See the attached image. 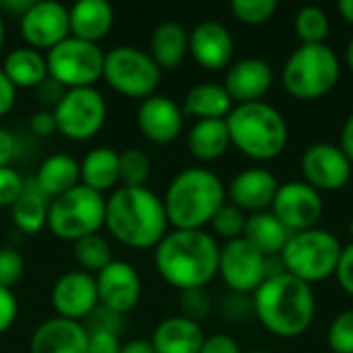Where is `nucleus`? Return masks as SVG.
Listing matches in <instances>:
<instances>
[{
	"label": "nucleus",
	"instance_id": "nucleus-1",
	"mask_svg": "<svg viewBox=\"0 0 353 353\" xmlns=\"http://www.w3.org/2000/svg\"><path fill=\"white\" fill-rule=\"evenodd\" d=\"M219 250L215 236L205 230H174L155 246V269L180 292L207 288L219 273Z\"/></svg>",
	"mask_w": 353,
	"mask_h": 353
},
{
	"label": "nucleus",
	"instance_id": "nucleus-2",
	"mask_svg": "<svg viewBox=\"0 0 353 353\" xmlns=\"http://www.w3.org/2000/svg\"><path fill=\"white\" fill-rule=\"evenodd\" d=\"M252 310L271 335L296 339L302 337L314 323V290L290 273L271 275L254 292Z\"/></svg>",
	"mask_w": 353,
	"mask_h": 353
},
{
	"label": "nucleus",
	"instance_id": "nucleus-3",
	"mask_svg": "<svg viewBox=\"0 0 353 353\" xmlns=\"http://www.w3.org/2000/svg\"><path fill=\"white\" fill-rule=\"evenodd\" d=\"M103 225L120 244L134 250H147L163 240L170 223L161 196L147 186H120L105 199Z\"/></svg>",
	"mask_w": 353,
	"mask_h": 353
},
{
	"label": "nucleus",
	"instance_id": "nucleus-4",
	"mask_svg": "<svg viewBox=\"0 0 353 353\" xmlns=\"http://www.w3.org/2000/svg\"><path fill=\"white\" fill-rule=\"evenodd\" d=\"M228 190L221 178L207 168H188L168 186L163 207L174 230H203L225 205Z\"/></svg>",
	"mask_w": 353,
	"mask_h": 353
},
{
	"label": "nucleus",
	"instance_id": "nucleus-5",
	"mask_svg": "<svg viewBox=\"0 0 353 353\" xmlns=\"http://www.w3.org/2000/svg\"><path fill=\"white\" fill-rule=\"evenodd\" d=\"M232 145L254 161L279 157L290 141L283 114L267 101L234 105L225 118Z\"/></svg>",
	"mask_w": 353,
	"mask_h": 353
},
{
	"label": "nucleus",
	"instance_id": "nucleus-6",
	"mask_svg": "<svg viewBox=\"0 0 353 353\" xmlns=\"http://www.w3.org/2000/svg\"><path fill=\"white\" fill-rule=\"evenodd\" d=\"M341 77L339 58L327 43H302L285 60L281 70L283 89L302 101L321 99L335 89Z\"/></svg>",
	"mask_w": 353,
	"mask_h": 353
},
{
	"label": "nucleus",
	"instance_id": "nucleus-7",
	"mask_svg": "<svg viewBox=\"0 0 353 353\" xmlns=\"http://www.w3.org/2000/svg\"><path fill=\"white\" fill-rule=\"evenodd\" d=\"M343 246L329 230L312 228L292 234L283 252L279 254L285 273L312 285L335 275Z\"/></svg>",
	"mask_w": 353,
	"mask_h": 353
},
{
	"label": "nucleus",
	"instance_id": "nucleus-8",
	"mask_svg": "<svg viewBox=\"0 0 353 353\" xmlns=\"http://www.w3.org/2000/svg\"><path fill=\"white\" fill-rule=\"evenodd\" d=\"M105 223L103 194L79 184L72 190L52 199L48 211L50 232L66 242L97 234Z\"/></svg>",
	"mask_w": 353,
	"mask_h": 353
},
{
	"label": "nucleus",
	"instance_id": "nucleus-9",
	"mask_svg": "<svg viewBox=\"0 0 353 353\" xmlns=\"http://www.w3.org/2000/svg\"><path fill=\"white\" fill-rule=\"evenodd\" d=\"M105 83L124 97L147 99L161 81V68L137 46H116L103 58Z\"/></svg>",
	"mask_w": 353,
	"mask_h": 353
},
{
	"label": "nucleus",
	"instance_id": "nucleus-10",
	"mask_svg": "<svg viewBox=\"0 0 353 353\" xmlns=\"http://www.w3.org/2000/svg\"><path fill=\"white\" fill-rule=\"evenodd\" d=\"M105 52L97 43H89L68 35L64 41L48 50V74L64 89L93 87L103 77Z\"/></svg>",
	"mask_w": 353,
	"mask_h": 353
},
{
	"label": "nucleus",
	"instance_id": "nucleus-11",
	"mask_svg": "<svg viewBox=\"0 0 353 353\" xmlns=\"http://www.w3.org/2000/svg\"><path fill=\"white\" fill-rule=\"evenodd\" d=\"M56 128L70 141H89L105 124L108 103L95 87L66 89L60 103L52 110Z\"/></svg>",
	"mask_w": 353,
	"mask_h": 353
},
{
	"label": "nucleus",
	"instance_id": "nucleus-12",
	"mask_svg": "<svg viewBox=\"0 0 353 353\" xmlns=\"http://www.w3.org/2000/svg\"><path fill=\"white\" fill-rule=\"evenodd\" d=\"M217 275H221V279L234 294H254L269 277V259L263 256L244 238H238L221 246Z\"/></svg>",
	"mask_w": 353,
	"mask_h": 353
},
{
	"label": "nucleus",
	"instance_id": "nucleus-13",
	"mask_svg": "<svg viewBox=\"0 0 353 353\" xmlns=\"http://www.w3.org/2000/svg\"><path fill=\"white\" fill-rule=\"evenodd\" d=\"M304 182L319 192H335L347 186L352 180L353 163L333 143H314L310 145L300 161Z\"/></svg>",
	"mask_w": 353,
	"mask_h": 353
},
{
	"label": "nucleus",
	"instance_id": "nucleus-14",
	"mask_svg": "<svg viewBox=\"0 0 353 353\" xmlns=\"http://www.w3.org/2000/svg\"><path fill=\"white\" fill-rule=\"evenodd\" d=\"M325 211V203L319 190L306 182L279 184L271 213L292 232H306L316 228Z\"/></svg>",
	"mask_w": 353,
	"mask_h": 353
},
{
	"label": "nucleus",
	"instance_id": "nucleus-15",
	"mask_svg": "<svg viewBox=\"0 0 353 353\" xmlns=\"http://www.w3.org/2000/svg\"><path fill=\"white\" fill-rule=\"evenodd\" d=\"M21 35L33 50H52L70 35L68 8L58 0L33 2L19 19Z\"/></svg>",
	"mask_w": 353,
	"mask_h": 353
},
{
	"label": "nucleus",
	"instance_id": "nucleus-16",
	"mask_svg": "<svg viewBox=\"0 0 353 353\" xmlns=\"http://www.w3.org/2000/svg\"><path fill=\"white\" fill-rule=\"evenodd\" d=\"M52 306L60 319L74 323L85 321L99 306L95 277L85 271L64 273L52 288Z\"/></svg>",
	"mask_w": 353,
	"mask_h": 353
},
{
	"label": "nucleus",
	"instance_id": "nucleus-17",
	"mask_svg": "<svg viewBox=\"0 0 353 353\" xmlns=\"http://www.w3.org/2000/svg\"><path fill=\"white\" fill-rule=\"evenodd\" d=\"M95 281H97L99 306L120 316L130 312L141 300V292H143L141 277L137 269L126 261L114 259L105 269L97 273Z\"/></svg>",
	"mask_w": 353,
	"mask_h": 353
},
{
	"label": "nucleus",
	"instance_id": "nucleus-18",
	"mask_svg": "<svg viewBox=\"0 0 353 353\" xmlns=\"http://www.w3.org/2000/svg\"><path fill=\"white\" fill-rule=\"evenodd\" d=\"M188 54L205 70H223L234 60V37L219 21H203L188 33Z\"/></svg>",
	"mask_w": 353,
	"mask_h": 353
},
{
	"label": "nucleus",
	"instance_id": "nucleus-19",
	"mask_svg": "<svg viewBox=\"0 0 353 353\" xmlns=\"http://www.w3.org/2000/svg\"><path fill=\"white\" fill-rule=\"evenodd\" d=\"M137 122L145 139L157 145H170L182 132L184 112L172 97L151 95L139 105Z\"/></svg>",
	"mask_w": 353,
	"mask_h": 353
},
{
	"label": "nucleus",
	"instance_id": "nucleus-20",
	"mask_svg": "<svg viewBox=\"0 0 353 353\" xmlns=\"http://www.w3.org/2000/svg\"><path fill=\"white\" fill-rule=\"evenodd\" d=\"M228 199L234 207L244 213H261L273 207V201L279 190V182L273 172L267 168H248L234 176L230 182Z\"/></svg>",
	"mask_w": 353,
	"mask_h": 353
},
{
	"label": "nucleus",
	"instance_id": "nucleus-21",
	"mask_svg": "<svg viewBox=\"0 0 353 353\" xmlns=\"http://www.w3.org/2000/svg\"><path fill=\"white\" fill-rule=\"evenodd\" d=\"M273 85V68L263 58H242L232 62L225 72L223 87L238 105L263 101Z\"/></svg>",
	"mask_w": 353,
	"mask_h": 353
},
{
	"label": "nucleus",
	"instance_id": "nucleus-22",
	"mask_svg": "<svg viewBox=\"0 0 353 353\" xmlns=\"http://www.w3.org/2000/svg\"><path fill=\"white\" fill-rule=\"evenodd\" d=\"M29 353H89V333L83 323L48 319L33 331Z\"/></svg>",
	"mask_w": 353,
	"mask_h": 353
},
{
	"label": "nucleus",
	"instance_id": "nucleus-23",
	"mask_svg": "<svg viewBox=\"0 0 353 353\" xmlns=\"http://www.w3.org/2000/svg\"><path fill=\"white\" fill-rule=\"evenodd\" d=\"M114 25V8L105 0H79L68 8L70 35L89 43L103 39Z\"/></svg>",
	"mask_w": 353,
	"mask_h": 353
},
{
	"label": "nucleus",
	"instance_id": "nucleus-24",
	"mask_svg": "<svg viewBox=\"0 0 353 353\" xmlns=\"http://www.w3.org/2000/svg\"><path fill=\"white\" fill-rule=\"evenodd\" d=\"M205 343V333L199 323L182 314L163 319L151 337L155 353H199Z\"/></svg>",
	"mask_w": 353,
	"mask_h": 353
},
{
	"label": "nucleus",
	"instance_id": "nucleus-25",
	"mask_svg": "<svg viewBox=\"0 0 353 353\" xmlns=\"http://www.w3.org/2000/svg\"><path fill=\"white\" fill-rule=\"evenodd\" d=\"M242 238L250 246H254L263 256L275 259L283 252L285 244L292 238V232L271 211H261V213H250L246 217Z\"/></svg>",
	"mask_w": 353,
	"mask_h": 353
},
{
	"label": "nucleus",
	"instance_id": "nucleus-26",
	"mask_svg": "<svg viewBox=\"0 0 353 353\" xmlns=\"http://www.w3.org/2000/svg\"><path fill=\"white\" fill-rule=\"evenodd\" d=\"M188 54V31L176 21L159 23L149 41V56L161 70L178 68Z\"/></svg>",
	"mask_w": 353,
	"mask_h": 353
},
{
	"label": "nucleus",
	"instance_id": "nucleus-27",
	"mask_svg": "<svg viewBox=\"0 0 353 353\" xmlns=\"http://www.w3.org/2000/svg\"><path fill=\"white\" fill-rule=\"evenodd\" d=\"M33 180L50 199H56L81 184V163L72 155L54 153L39 163Z\"/></svg>",
	"mask_w": 353,
	"mask_h": 353
},
{
	"label": "nucleus",
	"instance_id": "nucleus-28",
	"mask_svg": "<svg viewBox=\"0 0 353 353\" xmlns=\"http://www.w3.org/2000/svg\"><path fill=\"white\" fill-rule=\"evenodd\" d=\"M234 101L223 85L199 83L188 89L184 97V116H194L196 120H225L232 112Z\"/></svg>",
	"mask_w": 353,
	"mask_h": 353
},
{
	"label": "nucleus",
	"instance_id": "nucleus-29",
	"mask_svg": "<svg viewBox=\"0 0 353 353\" xmlns=\"http://www.w3.org/2000/svg\"><path fill=\"white\" fill-rule=\"evenodd\" d=\"M0 68L4 70V74L17 89H35L39 83L48 79L46 56L39 50H33L29 46L10 50L4 56V62Z\"/></svg>",
	"mask_w": 353,
	"mask_h": 353
},
{
	"label": "nucleus",
	"instance_id": "nucleus-30",
	"mask_svg": "<svg viewBox=\"0 0 353 353\" xmlns=\"http://www.w3.org/2000/svg\"><path fill=\"white\" fill-rule=\"evenodd\" d=\"M52 199L35 184L33 178L25 180L23 192L14 201L12 209V221L23 234H37L48 225V211H50Z\"/></svg>",
	"mask_w": 353,
	"mask_h": 353
},
{
	"label": "nucleus",
	"instance_id": "nucleus-31",
	"mask_svg": "<svg viewBox=\"0 0 353 353\" xmlns=\"http://www.w3.org/2000/svg\"><path fill=\"white\" fill-rule=\"evenodd\" d=\"M225 120H196L188 132V149L199 161H215L230 149Z\"/></svg>",
	"mask_w": 353,
	"mask_h": 353
},
{
	"label": "nucleus",
	"instance_id": "nucleus-32",
	"mask_svg": "<svg viewBox=\"0 0 353 353\" xmlns=\"http://www.w3.org/2000/svg\"><path fill=\"white\" fill-rule=\"evenodd\" d=\"M118 182V153L110 147L91 149L81 161V184L103 192L114 188Z\"/></svg>",
	"mask_w": 353,
	"mask_h": 353
},
{
	"label": "nucleus",
	"instance_id": "nucleus-33",
	"mask_svg": "<svg viewBox=\"0 0 353 353\" xmlns=\"http://www.w3.org/2000/svg\"><path fill=\"white\" fill-rule=\"evenodd\" d=\"M294 29L302 43H325L331 31V21L327 10H323L316 4H306L296 12Z\"/></svg>",
	"mask_w": 353,
	"mask_h": 353
},
{
	"label": "nucleus",
	"instance_id": "nucleus-34",
	"mask_svg": "<svg viewBox=\"0 0 353 353\" xmlns=\"http://www.w3.org/2000/svg\"><path fill=\"white\" fill-rule=\"evenodd\" d=\"M74 261L81 265V271L99 273L101 269H105L114 261L112 246L99 234L81 238V240L74 242Z\"/></svg>",
	"mask_w": 353,
	"mask_h": 353
},
{
	"label": "nucleus",
	"instance_id": "nucleus-35",
	"mask_svg": "<svg viewBox=\"0 0 353 353\" xmlns=\"http://www.w3.org/2000/svg\"><path fill=\"white\" fill-rule=\"evenodd\" d=\"M151 176V157L137 147L118 153V182L126 188H141Z\"/></svg>",
	"mask_w": 353,
	"mask_h": 353
},
{
	"label": "nucleus",
	"instance_id": "nucleus-36",
	"mask_svg": "<svg viewBox=\"0 0 353 353\" xmlns=\"http://www.w3.org/2000/svg\"><path fill=\"white\" fill-rule=\"evenodd\" d=\"M232 14L246 25H263L277 12L275 0H234L230 4Z\"/></svg>",
	"mask_w": 353,
	"mask_h": 353
},
{
	"label": "nucleus",
	"instance_id": "nucleus-37",
	"mask_svg": "<svg viewBox=\"0 0 353 353\" xmlns=\"http://www.w3.org/2000/svg\"><path fill=\"white\" fill-rule=\"evenodd\" d=\"M246 213L240 211L238 207H234L232 203H225L213 217L211 228L219 238H225L228 242L242 238L244 234V225H246Z\"/></svg>",
	"mask_w": 353,
	"mask_h": 353
},
{
	"label": "nucleus",
	"instance_id": "nucleus-38",
	"mask_svg": "<svg viewBox=\"0 0 353 353\" xmlns=\"http://www.w3.org/2000/svg\"><path fill=\"white\" fill-rule=\"evenodd\" d=\"M327 343L333 353H353V308L333 319Z\"/></svg>",
	"mask_w": 353,
	"mask_h": 353
},
{
	"label": "nucleus",
	"instance_id": "nucleus-39",
	"mask_svg": "<svg viewBox=\"0 0 353 353\" xmlns=\"http://www.w3.org/2000/svg\"><path fill=\"white\" fill-rule=\"evenodd\" d=\"M211 296L207 294L205 288H199V290H186L182 292L180 296V310H182V316L184 319H190L194 323H201L203 319L209 316L211 312Z\"/></svg>",
	"mask_w": 353,
	"mask_h": 353
},
{
	"label": "nucleus",
	"instance_id": "nucleus-40",
	"mask_svg": "<svg viewBox=\"0 0 353 353\" xmlns=\"http://www.w3.org/2000/svg\"><path fill=\"white\" fill-rule=\"evenodd\" d=\"M25 271V261L14 248H0V288L12 290Z\"/></svg>",
	"mask_w": 353,
	"mask_h": 353
},
{
	"label": "nucleus",
	"instance_id": "nucleus-41",
	"mask_svg": "<svg viewBox=\"0 0 353 353\" xmlns=\"http://www.w3.org/2000/svg\"><path fill=\"white\" fill-rule=\"evenodd\" d=\"M85 321H87V325H85L87 333H114V335H118V331L122 327V316L103 308V306H97Z\"/></svg>",
	"mask_w": 353,
	"mask_h": 353
},
{
	"label": "nucleus",
	"instance_id": "nucleus-42",
	"mask_svg": "<svg viewBox=\"0 0 353 353\" xmlns=\"http://www.w3.org/2000/svg\"><path fill=\"white\" fill-rule=\"evenodd\" d=\"M25 180L14 168H0V207H12L23 192Z\"/></svg>",
	"mask_w": 353,
	"mask_h": 353
},
{
	"label": "nucleus",
	"instance_id": "nucleus-43",
	"mask_svg": "<svg viewBox=\"0 0 353 353\" xmlns=\"http://www.w3.org/2000/svg\"><path fill=\"white\" fill-rule=\"evenodd\" d=\"M64 93H66V89H64L58 81H54L50 74H48V79H46L43 83H39V85L35 87L37 101L43 105V110H50V112L60 103V99L64 97Z\"/></svg>",
	"mask_w": 353,
	"mask_h": 353
},
{
	"label": "nucleus",
	"instance_id": "nucleus-44",
	"mask_svg": "<svg viewBox=\"0 0 353 353\" xmlns=\"http://www.w3.org/2000/svg\"><path fill=\"white\" fill-rule=\"evenodd\" d=\"M17 314H19V304H17L12 290L0 288V335L12 327V323L17 321Z\"/></svg>",
	"mask_w": 353,
	"mask_h": 353
},
{
	"label": "nucleus",
	"instance_id": "nucleus-45",
	"mask_svg": "<svg viewBox=\"0 0 353 353\" xmlns=\"http://www.w3.org/2000/svg\"><path fill=\"white\" fill-rule=\"evenodd\" d=\"M335 277H337L341 290L345 294L353 296V242L347 244V246H343V252H341V259H339Z\"/></svg>",
	"mask_w": 353,
	"mask_h": 353
},
{
	"label": "nucleus",
	"instance_id": "nucleus-46",
	"mask_svg": "<svg viewBox=\"0 0 353 353\" xmlns=\"http://www.w3.org/2000/svg\"><path fill=\"white\" fill-rule=\"evenodd\" d=\"M199 353H242L240 352V345L234 337L230 335H223V333H217V335H211V337H205V343L201 347Z\"/></svg>",
	"mask_w": 353,
	"mask_h": 353
},
{
	"label": "nucleus",
	"instance_id": "nucleus-47",
	"mask_svg": "<svg viewBox=\"0 0 353 353\" xmlns=\"http://www.w3.org/2000/svg\"><path fill=\"white\" fill-rule=\"evenodd\" d=\"M89 353H120V341L114 333H89Z\"/></svg>",
	"mask_w": 353,
	"mask_h": 353
},
{
	"label": "nucleus",
	"instance_id": "nucleus-48",
	"mask_svg": "<svg viewBox=\"0 0 353 353\" xmlns=\"http://www.w3.org/2000/svg\"><path fill=\"white\" fill-rule=\"evenodd\" d=\"M29 126H31V130H33L37 137H50V134L58 132L54 112H50V110H39V112H35V114L31 116V120H29Z\"/></svg>",
	"mask_w": 353,
	"mask_h": 353
},
{
	"label": "nucleus",
	"instance_id": "nucleus-49",
	"mask_svg": "<svg viewBox=\"0 0 353 353\" xmlns=\"http://www.w3.org/2000/svg\"><path fill=\"white\" fill-rule=\"evenodd\" d=\"M17 101V87L8 81L4 70L0 68V116H6Z\"/></svg>",
	"mask_w": 353,
	"mask_h": 353
},
{
	"label": "nucleus",
	"instance_id": "nucleus-50",
	"mask_svg": "<svg viewBox=\"0 0 353 353\" xmlns=\"http://www.w3.org/2000/svg\"><path fill=\"white\" fill-rule=\"evenodd\" d=\"M17 155V139L6 128H0V168H8V163Z\"/></svg>",
	"mask_w": 353,
	"mask_h": 353
},
{
	"label": "nucleus",
	"instance_id": "nucleus-51",
	"mask_svg": "<svg viewBox=\"0 0 353 353\" xmlns=\"http://www.w3.org/2000/svg\"><path fill=\"white\" fill-rule=\"evenodd\" d=\"M341 151L347 155V159L353 163V112L347 116L343 130H341Z\"/></svg>",
	"mask_w": 353,
	"mask_h": 353
},
{
	"label": "nucleus",
	"instance_id": "nucleus-52",
	"mask_svg": "<svg viewBox=\"0 0 353 353\" xmlns=\"http://www.w3.org/2000/svg\"><path fill=\"white\" fill-rule=\"evenodd\" d=\"M120 353H155V350L147 339H130L124 345H120Z\"/></svg>",
	"mask_w": 353,
	"mask_h": 353
},
{
	"label": "nucleus",
	"instance_id": "nucleus-53",
	"mask_svg": "<svg viewBox=\"0 0 353 353\" xmlns=\"http://www.w3.org/2000/svg\"><path fill=\"white\" fill-rule=\"evenodd\" d=\"M337 8H339L341 17H343L350 25H353V0H341Z\"/></svg>",
	"mask_w": 353,
	"mask_h": 353
},
{
	"label": "nucleus",
	"instance_id": "nucleus-54",
	"mask_svg": "<svg viewBox=\"0 0 353 353\" xmlns=\"http://www.w3.org/2000/svg\"><path fill=\"white\" fill-rule=\"evenodd\" d=\"M345 62H347L350 70L353 72V35L350 37V41H347V48H345Z\"/></svg>",
	"mask_w": 353,
	"mask_h": 353
},
{
	"label": "nucleus",
	"instance_id": "nucleus-55",
	"mask_svg": "<svg viewBox=\"0 0 353 353\" xmlns=\"http://www.w3.org/2000/svg\"><path fill=\"white\" fill-rule=\"evenodd\" d=\"M2 46H4V21L0 17V50H2Z\"/></svg>",
	"mask_w": 353,
	"mask_h": 353
},
{
	"label": "nucleus",
	"instance_id": "nucleus-56",
	"mask_svg": "<svg viewBox=\"0 0 353 353\" xmlns=\"http://www.w3.org/2000/svg\"><path fill=\"white\" fill-rule=\"evenodd\" d=\"M250 353H269V352H250Z\"/></svg>",
	"mask_w": 353,
	"mask_h": 353
}]
</instances>
